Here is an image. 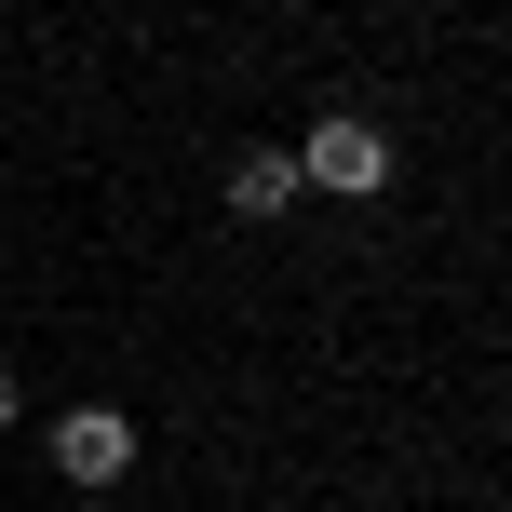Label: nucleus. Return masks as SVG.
I'll list each match as a JSON object with an SVG mask.
<instances>
[{
  "label": "nucleus",
  "instance_id": "f257e3e1",
  "mask_svg": "<svg viewBox=\"0 0 512 512\" xmlns=\"http://www.w3.org/2000/svg\"><path fill=\"white\" fill-rule=\"evenodd\" d=\"M283 162H297V189H324V203H378V189H391V135L351 122V108H324Z\"/></svg>",
  "mask_w": 512,
  "mask_h": 512
},
{
  "label": "nucleus",
  "instance_id": "f03ea898",
  "mask_svg": "<svg viewBox=\"0 0 512 512\" xmlns=\"http://www.w3.org/2000/svg\"><path fill=\"white\" fill-rule=\"evenodd\" d=\"M54 472H68L81 499H108L135 472V405H68V418H54Z\"/></svg>",
  "mask_w": 512,
  "mask_h": 512
},
{
  "label": "nucleus",
  "instance_id": "7ed1b4c3",
  "mask_svg": "<svg viewBox=\"0 0 512 512\" xmlns=\"http://www.w3.org/2000/svg\"><path fill=\"white\" fill-rule=\"evenodd\" d=\"M216 203H230L243 230H270V216H297V203H310V189H297V162H283V149H230V176H216Z\"/></svg>",
  "mask_w": 512,
  "mask_h": 512
},
{
  "label": "nucleus",
  "instance_id": "20e7f679",
  "mask_svg": "<svg viewBox=\"0 0 512 512\" xmlns=\"http://www.w3.org/2000/svg\"><path fill=\"white\" fill-rule=\"evenodd\" d=\"M14 418H27V391H14V364H0V432H14Z\"/></svg>",
  "mask_w": 512,
  "mask_h": 512
}]
</instances>
